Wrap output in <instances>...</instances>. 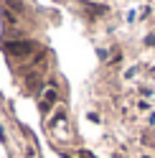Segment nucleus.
<instances>
[{
	"instance_id": "f257e3e1",
	"label": "nucleus",
	"mask_w": 155,
	"mask_h": 158,
	"mask_svg": "<svg viewBox=\"0 0 155 158\" xmlns=\"http://www.w3.org/2000/svg\"><path fill=\"white\" fill-rule=\"evenodd\" d=\"M5 48H8V54L15 56V59H26V56H31L36 51V46L31 41H10Z\"/></svg>"
},
{
	"instance_id": "f03ea898",
	"label": "nucleus",
	"mask_w": 155,
	"mask_h": 158,
	"mask_svg": "<svg viewBox=\"0 0 155 158\" xmlns=\"http://www.w3.org/2000/svg\"><path fill=\"white\" fill-rule=\"evenodd\" d=\"M54 102H56V89H48L46 97H43V102H41V112H48Z\"/></svg>"
}]
</instances>
